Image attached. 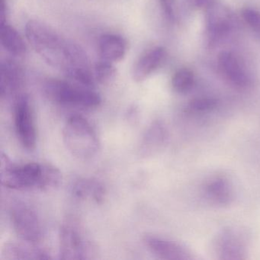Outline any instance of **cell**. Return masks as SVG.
I'll list each match as a JSON object with an SVG mask.
<instances>
[{
	"label": "cell",
	"instance_id": "1",
	"mask_svg": "<svg viewBox=\"0 0 260 260\" xmlns=\"http://www.w3.org/2000/svg\"><path fill=\"white\" fill-rule=\"evenodd\" d=\"M0 160V180L7 188L20 191H45L58 186L61 182V173L51 164L28 162L17 165L4 152Z\"/></svg>",
	"mask_w": 260,
	"mask_h": 260
},
{
	"label": "cell",
	"instance_id": "2",
	"mask_svg": "<svg viewBox=\"0 0 260 260\" xmlns=\"http://www.w3.org/2000/svg\"><path fill=\"white\" fill-rule=\"evenodd\" d=\"M25 36L33 49L48 65L63 72L66 70L71 42L39 20L27 22Z\"/></svg>",
	"mask_w": 260,
	"mask_h": 260
},
{
	"label": "cell",
	"instance_id": "3",
	"mask_svg": "<svg viewBox=\"0 0 260 260\" xmlns=\"http://www.w3.org/2000/svg\"><path fill=\"white\" fill-rule=\"evenodd\" d=\"M62 135L65 147L78 159H92L100 150V142L96 131L81 115L70 117L63 126Z\"/></svg>",
	"mask_w": 260,
	"mask_h": 260
},
{
	"label": "cell",
	"instance_id": "4",
	"mask_svg": "<svg viewBox=\"0 0 260 260\" xmlns=\"http://www.w3.org/2000/svg\"><path fill=\"white\" fill-rule=\"evenodd\" d=\"M44 92L50 100L60 106L93 109L102 103V97L92 88L56 79L45 82Z\"/></svg>",
	"mask_w": 260,
	"mask_h": 260
},
{
	"label": "cell",
	"instance_id": "5",
	"mask_svg": "<svg viewBox=\"0 0 260 260\" xmlns=\"http://www.w3.org/2000/svg\"><path fill=\"white\" fill-rule=\"evenodd\" d=\"M93 243L76 220L68 218L59 232V257L63 260H83L92 258Z\"/></svg>",
	"mask_w": 260,
	"mask_h": 260
},
{
	"label": "cell",
	"instance_id": "6",
	"mask_svg": "<svg viewBox=\"0 0 260 260\" xmlns=\"http://www.w3.org/2000/svg\"><path fill=\"white\" fill-rule=\"evenodd\" d=\"M10 217L15 232L22 241L38 244L43 238L45 231L42 220L36 210L26 202H13Z\"/></svg>",
	"mask_w": 260,
	"mask_h": 260
},
{
	"label": "cell",
	"instance_id": "7",
	"mask_svg": "<svg viewBox=\"0 0 260 260\" xmlns=\"http://www.w3.org/2000/svg\"><path fill=\"white\" fill-rule=\"evenodd\" d=\"M13 117L15 130L21 145L26 150H34L37 141V132L32 108L28 95L19 94L16 96Z\"/></svg>",
	"mask_w": 260,
	"mask_h": 260
},
{
	"label": "cell",
	"instance_id": "8",
	"mask_svg": "<svg viewBox=\"0 0 260 260\" xmlns=\"http://www.w3.org/2000/svg\"><path fill=\"white\" fill-rule=\"evenodd\" d=\"M207 7V31L209 39L215 42L229 31L231 27V16L229 10L220 3H209Z\"/></svg>",
	"mask_w": 260,
	"mask_h": 260
},
{
	"label": "cell",
	"instance_id": "9",
	"mask_svg": "<svg viewBox=\"0 0 260 260\" xmlns=\"http://www.w3.org/2000/svg\"><path fill=\"white\" fill-rule=\"evenodd\" d=\"M167 52L162 47H156L146 51L138 58L132 71L135 82L141 83L157 71L165 60Z\"/></svg>",
	"mask_w": 260,
	"mask_h": 260
},
{
	"label": "cell",
	"instance_id": "10",
	"mask_svg": "<svg viewBox=\"0 0 260 260\" xmlns=\"http://www.w3.org/2000/svg\"><path fill=\"white\" fill-rule=\"evenodd\" d=\"M147 249L159 258L170 260H185L191 258L188 251L177 243L153 235L144 238Z\"/></svg>",
	"mask_w": 260,
	"mask_h": 260
},
{
	"label": "cell",
	"instance_id": "11",
	"mask_svg": "<svg viewBox=\"0 0 260 260\" xmlns=\"http://www.w3.org/2000/svg\"><path fill=\"white\" fill-rule=\"evenodd\" d=\"M167 138L168 132L164 123L153 121L143 135L139 147L140 155L142 157H148L156 154L165 145Z\"/></svg>",
	"mask_w": 260,
	"mask_h": 260
},
{
	"label": "cell",
	"instance_id": "12",
	"mask_svg": "<svg viewBox=\"0 0 260 260\" xmlns=\"http://www.w3.org/2000/svg\"><path fill=\"white\" fill-rule=\"evenodd\" d=\"M22 68L11 60H3L1 63L0 93L2 99L16 95L23 85Z\"/></svg>",
	"mask_w": 260,
	"mask_h": 260
},
{
	"label": "cell",
	"instance_id": "13",
	"mask_svg": "<svg viewBox=\"0 0 260 260\" xmlns=\"http://www.w3.org/2000/svg\"><path fill=\"white\" fill-rule=\"evenodd\" d=\"M218 66L222 74L231 84L238 88H246L250 80L237 57L228 51L219 56Z\"/></svg>",
	"mask_w": 260,
	"mask_h": 260
},
{
	"label": "cell",
	"instance_id": "14",
	"mask_svg": "<svg viewBox=\"0 0 260 260\" xmlns=\"http://www.w3.org/2000/svg\"><path fill=\"white\" fill-rule=\"evenodd\" d=\"M3 258L8 260L50 259V253L34 243H8L2 252Z\"/></svg>",
	"mask_w": 260,
	"mask_h": 260
},
{
	"label": "cell",
	"instance_id": "15",
	"mask_svg": "<svg viewBox=\"0 0 260 260\" xmlns=\"http://www.w3.org/2000/svg\"><path fill=\"white\" fill-rule=\"evenodd\" d=\"M127 49V42L118 35L105 34L99 40V51L102 60L111 63L123 60Z\"/></svg>",
	"mask_w": 260,
	"mask_h": 260
},
{
	"label": "cell",
	"instance_id": "16",
	"mask_svg": "<svg viewBox=\"0 0 260 260\" xmlns=\"http://www.w3.org/2000/svg\"><path fill=\"white\" fill-rule=\"evenodd\" d=\"M71 192L79 200H89L97 204L102 203L106 196V189L103 184L92 178L77 179L71 187Z\"/></svg>",
	"mask_w": 260,
	"mask_h": 260
},
{
	"label": "cell",
	"instance_id": "17",
	"mask_svg": "<svg viewBox=\"0 0 260 260\" xmlns=\"http://www.w3.org/2000/svg\"><path fill=\"white\" fill-rule=\"evenodd\" d=\"M0 40L3 48L12 55L22 57L26 53V45L22 36L10 25L1 23Z\"/></svg>",
	"mask_w": 260,
	"mask_h": 260
},
{
	"label": "cell",
	"instance_id": "18",
	"mask_svg": "<svg viewBox=\"0 0 260 260\" xmlns=\"http://www.w3.org/2000/svg\"><path fill=\"white\" fill-rule=\"evenodd\" d=\"M232 231L224 232L218 240V250L222 258L239 259L241 258L243 248L240 240Z\"/></svg>",
	"mask_w": 260,
	"mask_h": 260
},
{
	"label": "cell",
	"instance_id": "19",
	"mask_svg": "<svg viewBox=\"0 0 260 260\" xmlns=\"http://www.w3.org/2000/svg\"><path fill=\"white\" fill-rule=\"evenodd\" d=\"M206 191L209 199L218 205H228L232 200L231 185L226 179L222 178L211 181L207 185Z\"/></svg>",
	"mask_w": 260,
	"mask_h": 260
},
{
	"label": "cell",
	"instance_id": "20",
	"mask_svg": "<svg viewBox=\"0 0 260 260\" xmlns=\"http://www.w3.org/2000/svg\"><path fill=\"white\" fill-rule=\"evenodd\" d=\"M194 74L186 68L179 70L172 79V86L179 93H185L191 90L194 86Z\"/></svg>",
	"mask_w": 260,
	"mask_h": 260
},
{
	"label": "cell",
	"instance_id": "21",
	"mask_svg": "<svg viewBox=\"0 0 260 260\" xmlns=\"http://www.w3.org/2000/svg\"><path fill=\"white\" fill-rule=\"evenodd\" d=\"M116 73V69L112 63L101 60L95 64L93 74L97 83L106 85L110 83L115 79Z\"/></svg>",
	"mask_w": 260,
	"mask_h": 260
},
{
	"label": "cell",
	"instance_id": "22",
	"mask_svg": "<svg viewBox=\"0 0 260 260\" xmlns=\"http://www.w3.org/2000/svg\"><path fill=\"white\" fill-rule=\"evenodd\" d=\"M217 101L211 98H199L191 100L188 108L194 112H203L212 110L217 106Z\"/></svg>",
	"mask_w": 260,
	"mask_h": 260
},
{
	"label": "cell",
	"instance_id": "23",
	"mask_svg": "<svg viewBox=\"0 0 260 260\" xmlns=\"http://www.w3.org/2000/svg\"><path fill=\"white\" fill-rule=\"evenodd\" d=\"M243 17L249 28L260 37V13L252 9H245Z\"/></svg>",
	"mask_w": 260,
	"mask_h": 260
},
{
	"label": "cell",
	"instance_id": "24",
	"mask_svg": "<svg viewBox=\"0 0 260 260\" xmlns=\"http://www.w3.org/2000/svg\"><path fill=\"white\" fill-rule=\"evenodd\" d=\"M158 1L166 18L170 22H173L176 19L174 0H158Z\"/></svg>",
	"mask_w": 260,
	"mask_h": 260
},
{
	"label": "cell",
	"instance_id": "25",
	"mask_svg": "<svg viewBox=\"0 0 260 260\" xmlns=\"http://www.w3.org/2000/svg\"><path fill=\"white\" fill-rule=\"evenodd\" d=\"M190 4L196 8H202V7H207L209 4V0H188Z\"/></svg>",
	"mask_w": 260,
	"mask_h": 260
}]
</instances>
